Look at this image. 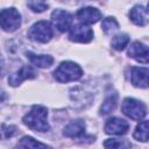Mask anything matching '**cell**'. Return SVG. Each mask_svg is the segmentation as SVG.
Wrapping results in <instances>:
<instances>
[{
	"label": "cell",
	"mask_w": 149,
	"mask_h": 149,
	"mask_svg": "<svg viewBox=\"0 0 149 149\" xmlns=\"http://www.w3.org/2000/svg\"><path fill=\"white\" fill-rule=\"evenodd\" d=\"M47 116H48L47 108L41 105H35L33 106L30 112H28L23 116L22 121L27 127H29L35 132H47L49 130V123L47 121Z\"/></svg>",
	"instance_id": "cell-1"
},
{
	"label": "cell",
	"mask_w": 149,
	"mask_h": 149,
	"mask_svg": "<svg viewBox=\"0 0 149 149\" xmlns=\"http://www.w3.org/2000/svg\"><path fill=\"white\" fill-rule=\"evenodd\" d=\"M83 76L81 68L70 61L62 62L58 68L54 71V77L58 83H69L78 80Z\"/></svg>",
	"instance_id": "cell-2"
},
{
	"label": "cell",
	"mask_w": 149,
	"mask_h": 149,
	"mask_svg": "<svg viewBox=\"0 0 149 149\" xmlns=\"http://www.w3.org/2000/svg\"><path fill=\"white\" fill-rule=\"evenodd\" d=\"M54 35L52 27L49 22L47 21H38L35 24L30 27L28 30V37L35 42L40 43H47L51 40Z\"/></svg>",
	"instance_id": "cell-3"
},
{
	"label": "cell",
	"mask_w": 149,
	"mask_h": 149,
	"mask_svg": "<svg viewBox=\"0 0 149 149\" xmlns=\"http://www.w3.org/2000/svg\"><path fill=\"white\" fill-rule=\"evenodd\" d=\"M121 109L123 114H126L128 118L135 121H140L147 115L146 105L134 98H126L122 102Z\"/></svg>",
	"instance_id": "cell-4"
},
{
	"label": "cell",
	"mask_w": 149,
	"mask_h": 149,
	"mask_svg": "<svg viewBox=\"0 0 149 149\" xmlns=\"http://www.w3.org/2000/svg\"><path fill=\"white\" fill-rule=\"evenodd\" d=\"M21 24V15L20 13L10 7V8H6L2 9L0 12V27L8 33L15 31Z\"/></svg>",
	"instance_id": "cell-5"
},
{
	"label": "cell",
	"mask_w": 149,
	"mask_h": 149,
	"mask_svg": "<svg viewBox=\"0 0 149 149\" xmlns=\"http://www.w3.org/2000/svg\"><path fill=\"white\" fill-rule=\"evenodd\" d=\"M69 38L72 42H78V43H87L93 38V31L88 26L85 24H77L71 27Z\"/></svg>",
	"instance_id": "cell-6"
},
{
	"label": "cell",
	"mask_w": 149,
	"mask_h": 149,
	"mask_svg": "<svg viewBox=\"0 0 149 149\" xmlns=\"http://www.w3.org/2000/svg\"><path fill=\"white\" fill-rule=\"evenodd\" d=\"M51 21L59 31H66L69 28H71L72 15L66 10L55 9L51 13Z\"/></svg>",
	"instance_id": "cell-7"
},
{
	"label": "cell",
	"mask_w": 149,
	"mask_h": 149,
	"mask_svg": "<svg viewBox=\"0 0 149 149\" xmlns=\"http://www.w3.org/2000/svg\"><path fill=\"white\" fill-rule=\"evenodd\" d=\"M35 77H36V71L29 65H23L15 73H12L8 77V83L10 86H19L23 80L33 79Z\"/></svg>",
	"instance_id": "cell-8"
},
{
	"label": "cell",
	"mask_w": 149,
	"mask_h": 149,
	"mask_svg": "<svg viewBox=\"0 0 149 149\" xmlns=\"http://www.w3.org/2000/svg\"><path fill=\"white\" fill-rule=\"evenodd\" d=\"M129 125L126 120L120 118H111L105 125V133L112 135H123L127 133Z\"/></svg>",
	"instance_id": "cell-9"
},
{
	"label": "cell",
	"mask_w": 149,
	"mask_h": 149,
	"mask_svg": "<svg viewBox=\"0 0 149 149\" xmlns=\"http://www.w3.org/2000/svg\"><path fill=\"white\" fill-rule=\"evenodd\" d=\"M77 19L81 22V24H92L98 22L101 19V13L93 7H84L80 8L77 14H76Z\"/></svg>",
	"instance_id": "cell-10"
},
{
	"label": "cell",
	"mask_w": 149,
	"mask_h": 149,
	"mask_svg": "<svg viewBox=\"0 0 149 149\" xmlns=\"http://www.w3.org/2000/svg\"><path fill=\"white\" fill-rule=\"evenodd\" d=\"M128 55L140 63H143V64L148 63V56H149L148 47L139 41H135L129 45Z\"/></svg>",
	"instance_id": "cell-11"
},
{
	"label": "cell",
	"mask_w": 149,
	"mask_h": 149,
	"mask_svg": "<svg viewBox=\"0 0 149 149\" xmlns=\"http://www.w3.org/2000/svg\"><path fill=\"white\" fill-rule=\"evenodd\" d=\"M130 81L136 87L147 88L148 87V68H132Z\"/></svg>",
	"instance_id": "cell-12"
},
{
	"label": "cell",
	"mask_w": 149,
	"mask_h": 149,
	"mask_svg": "<svg viewBox=\"0 0 149 149\" xmlns=\"http://www.w3.org/2000/svg\"><path fill=\"white\" fill-rule=\"evenodd\" d=\"M129 19L136 26H146L148 22V10L143 6H134L129 12Z\"/></svg>",
	"instance_id": "cell-13"
},
{
	"label": "cell",
	"mask_w": 149,
	"mask_h": 149,
	"mask_svg": "<svg viewBox=\"0 0 149 149\" xmlns=\"http://www.w3.org/2000/svg\"><path fill=\"white\" fill-rule=\"evenodd\" d=\"M26 55L30 63L37 68H49L54 63V58L49 55H36L31 51L26 52Z\"/></svg>",
	"instance_id": "cell-14"
},
{
	"label": "cell",
	"mask_w": 149,
	"mask_h": 149,
	"mask_svg": "<svg viewBox=\"0 0 149 149\" xmlns=\"http://www.w3.org/2000/svg\"><path fill=\"white\" fill-rule=\"evenodd\" d=\"M85 132V122L83 120H76L70 122L63 130L66 137H78Z\"/></svg>",
	"instance_id": "cell-15"
},
{
	"label": "cell",
	"mask_w": 149,
	"mask_h": 149,
	"mask_svg": "<svg viewBox=\"0 0 149 149\" xmlns=\"http://www.w3.org/2000/svg\"><path fill=\"white\" fill-rule=\"evenodd\" d=\"M17 149H51L49 146L35 140L31 136H23L16 146Z\"/></svg>",
	"instance_id": "cell-16"
},
{
	"label": "cell",
	"mask_w": 149,
	"mask_h": 149,
	"mask_svg": "<svg viewBox=\"0 0 149 149\" xmlns=\"http://www.w3.org/2000/svg\"><path fill=\"white\" fill-rule=\"evenodd\" d=\"M105 149H130L132 143L126 139H108L104 142Z\"/></svg>",
	"instance_id": "cell-17"
},
{
	"label": "cell",
	"mask_w": 149,
	"mask_h": 149,
	"mask_svg": "<svg viewBox=\"0 0 149 149\" xmlns=\"http://www.w3.org/2000/svg\"><path fill=\"white\" fill-rule=\"evenodd\" d=\"M116 104H118V94L116 93H111L104 100V102H102V105L100 107V114L105 115V114L111 113L112 111L115 109Z\"/></svg>",
	"instance_id": "cell-18"
},
{
	"label": "cell",
	"mask_w": 149,
	"mask_h": 149,
	"mask_svg": "<svg viewBox=\"0 0 149 149\" xmlns=\"http://www.w3.org/2000/svg\"><path fill=\"white\" fill-rule=\"evenodd\" d=\"M133 136H134V139H136L137 141H141V142L148 141V121L147 120L141 121L136 126V128L133 133Z\"/></svg>",
	"instance_id": "cell-19"
},
{
	"label": "cell",
	"mask_w": 149,
	"mask_h": 149,
	"mask_svg": "<svg viewBox=\"0 0 149 149\" xmlns=\"http://www.w3.org/2000/svg\"><path fill=\"white\" fill-rule=\"evenodd\" d=\"M129 43V36L127 34H118L112 40V48L115 50H123Z\"/></svg>",
	"instance_id": "cell-20"
},
{
	"label": "cell",
	"mask_w": 149,
	"mask_h": 149,
	"mask_svg": "<svg viewBox=\"0 0 149 149\" xmlns=\"http://www.w3.org/2000/svg\"><path fill=\"white\" fill-rule=\"evenodd\" d=\"M101 28H102L104 33L108 35V34L115 31V30L119 28V23H118V21H116L114 17L108 16V17L104 19V21H102V23H101Z\"/></svg>",
	"instance_id": "cell-21"
},
{
	"label": "cell",
	"mask_w": 149,
	"mask_h": 149,
	"mask_svg": "<svg viewBox=\"0 0 149 149\" xmlns=\"http://www.w3.org/2000/svg\"><path fill=\"white\" fill-rule=\"evenodd\" d=\"M16 127L13 125H2L0 127V140L10 139L16 134Z\"/></svg>",
	"instance_id": "cell-22"
},
{
	"label": "cell",
	"mask_w": 149,
	"mask_h": 149,
	"mask_svg": "<svg viewBox=\"0 0 149 149\" xmlns=\"http://www.w3.org/2000/svg\"><path fill=\"white\" fill-rule=\"evenodd\" d=\"M27 5H28V7H29L33 12H36V13L44 12V10L48 8V3L43 2V1H28Z\"/></svg>",
	"instance_id": "cell-23"
},
{
	"label": "cell",
	"mask_w": 149,
	"mask_h": 149,
	"mask_svg": "<svg viewBox=\"0 0 149 149\" xmlns=\"http://www.w3.org/2000/svg\"><path fill=\"white\" fill-rule=\"evenodd\" d=\"M3 73H5V62H3V58L0 54V78L3 76Z\"/></svg>",
	"instance_id": "cell-24"
},
{
	"label": "cell",
	"mask_w": 149,
	"mask_h": 149,
	"mask_svg": "<svg viewBox=\"0 0 149 149\" xmlns=\"http://www.w3.org/2000/svg\"><path fill=\"white\" fill-rule=\"evenodd\" d=\"M6 98H7L6 92L3 91V88H1V87H0V104H1V102H3V101L6 100Z\"/></svg>",
	"instance_id": "cell-25"
}]
</instances>
